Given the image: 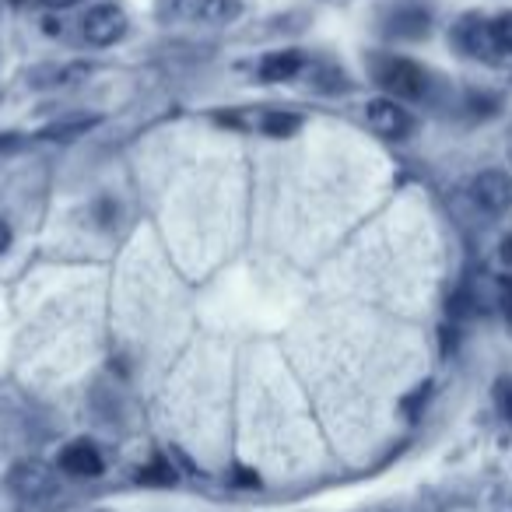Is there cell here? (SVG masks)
Wrapping results in <instances>:
<instances>
[{"label":"cell","instance_id":"obj_1","mask_svg":"<svg viewBox=\"0 0 512 512\" xmlns=\"http://www.w3.org/2000/svg\"><path fill=\"white\" fill-rule=\"evenodd\" d=\"M372 74L386 92H393V99H421L428 92V74L414 60L379 57L372 60Z\"/></svg>","mask_w":512,"mask_h":512},{"label":"cell","instance_id":"obj_2","mask_svg":"<svg viewBox=\"0 0 512 512\" xmlns=\"http://www.w3.org/2000/svg\"><path fill=\"white\" fill-rule=\"evenodd\" d=\"M225 127L246 130V134H264V137H292L302 127V120L285 109H235V113L218 116Z\"/></svg>","mask_w":512,"mask_h":512},{"label":"cell","instance_id":"obj_3","mask_svg":"<svg viewBox=\"0 0 512 512\" xmlns=\"http://www.w3.org/2000/svg\"><path fill=\"white\" fill-rule=\"evenodd\" d=\"M11 491H15L22 502H32V505L50 502V498H57V491H60L57 470L43 460L15 463V470H11Z\"/></svg>","mask_w":512,"mask_h":512},{"label":"cell","instance_id":"obj_4","mask_svg":"<svg viewBox=\"0 0 512 512\" xmlns=\"http://www.w3.org/2000/svg\"><path fill=\"white\" fill-rule=\"evenodd\" d=\"M362 116L372 134L386 137V141H407L414 134V116L397 99H369Z\"/></svg>","mask_w":512,"mask_h":512},{"label":"cell","instance_id":"obj_5","mask_svg":"<svg viewBox=\"0 0 512 512\" xmlns=\"http://www.w3.org/2000/svg\"><path fill=\"white\" fill-rule=\"evenodd\" d=\"M130 29V18L123 8H116V4H99V8H92L85 15V22H81V32H85V39L92 46H113L120 43L123 36H127Z\"/></svg>","mask_w":512,"mask_h":512},{"label":"cell","instance_id":"obj_6","mask_svg":"<svg viewBox=\"0 0 512 512\" xmlns=\"http://www.w3.org/2000/svg\"><path fill=\"white\" fill-rule=\"evenodd\" d=\"M470 200L488 214H505L512 207V176H505L498 169L481 172L470 183Z\"/></svg>","mask_w":512,"mask_h":512},{"label":"cell","instance_id":"obj_7","mask_svg":"<svg viewBox=\"0 0 512 512\" xmlns=\"http://www.w3.org/2000/svg\"><path fill=\"white\" fill-rule=\"evenodd\" d=\"M172 11H176V18H186V22L228 25L242 15V4L239 0H176Z\"/></svg>","mask_w":512,"mask_h":512},{"label":"cell","instance_id":"obj_8","mask_svg":"<svg viewBox=\"0 0 512 512\" xmlns=\"http://www.w3.org/2000/svg\"><path fill=\"white\" fill-rule=\"evenodd\" d=\"M102 467H106L102 453L85 439L71 442V446H64V453H60V470L71 477H99Z\"/></svg>","mask_w":512,"mask_h":512},{"label":"cell","instance_id":"obj_9","mask_svg":"<svg viewBox=\"0 0 512 512\" xmlns=\"http://www.w3.org/2000/svg\"><path fill=\"white\" fill-rule=\"evenodd\" d=\"M302 67H306V60H302L299 50H278V53H267L264 60H260V78L264 81H292L302 74Z\"/></svg>","mask_w":512,"mask_h":512},{"label":"cell","instance_id":"obj_10","mask_svg":"<svg viewBox=\"0 0 512 512\" xmlns=\"http://www.w3.org/2000/svg\"><path fill=\"white\" fill-rule=\"evenodd\" d=\"M456 43L463 46V53L470 57H491V29L484 18H467V22L456 29Z\"/></svg>","mask_w":512,"mask_h":512},{"label":"cell","instance_id":"obj_11","mask_svg":"<svg viewBox=\"0 0 512 512\" xmlns=\"http://www.w3.org/2000/svg\"><path fill=\"white\" fill-rule=\"evenodd\" d=\"M85 74H88V67H81V64H64V67L43 64V67H36V71H29V85H36V88L74 85V81H81Z\"/></svg>","mask_w":512,"mask_h":512},{"label":"cell","instance_id":"obj_12","mask_svg":"<svg viewBox=\"0 0 512 512\" xmlns=\"http://www.w3.org/2000/svg\"><path fill=\"white\" fill-rule=\"evenodd\" d=\"M95 123H99L95 116H71V120H60V123H53V127H46L43 137L46 141H74V137L88 134Z\"/></svg>","mask_w":512,"mask_h":512},{"label":"cell","instance_id":"obj_13","mask_svg":"<svg viewBox=\"0 0 512 512\" xmlns=\"http://www.w3.org/2000/svg\"><path fill=\"white\" fill-rule=\"evenodd\" d=\"M491 29V50L495 53H512V11L502 18H491L488 22Z\"/></svg>","mask_w":512,"mask_h":512},{"label":"cell","instance_id":"obj_14","mask_svg":"<svg viewBox=\"0 0 512 512\" xmlns=\"http://www.w3.org/2000/svg\"><path fill=\"white\" fill-rule=\"evenodd\" d=\"M495 397H498V411L505 414V421H512V383H498Z\"/></svg>","mask_w":512,"mask_h":512},{"label":"cell","instance_id":"obj_15","mask_svg":"<svg viewBox=\"0 0 512 512\" xmlns=\"http://www.w3.org/2000/svg\"><path fill=\"white\" fill-rule=\"evenodd\" d=\"M498 302H502L505 320L512 323V278H505V281H502V288H498Z\"/></svg>","mask_w":512,"mask_h":512},{"label":"cell","instance_id":"obj_16","mask_svg":"<svg viewBox=\"0 0 512 512\" xmlns=\"http://www.w3.org/2000/svg\"><path fill=\"white\" fill-rule=\"evenodd\" d=\"M18 134H0V155H4V151H15L18 148Z\"/></svg>","mask_w":512,"mask_h":512},{"label":"cell","instance_id":"obj_17","mask_svg":"<svg viewBox=\"0 0 512 512\" xmlns=\"http://www.w3.org/2000/svg\"><path fill=\"white\" fill-rule=\"evenodd\" d=\"M498 256H502V264H509V267H512V232L502 239V249H498Z\"/></svg>","mask_w":512,"mask_h":512},{"label":"cell","instance_id":"obj_18","mask_svg":"<svg viewBox=\"0 0 512 512\" xmlns=\"http://www.w3.org/2000/svg\"><path fill=\"white\" fill-rule=\"evenodd\" d=\"M39 4H46V8H53V11H64V8H74V4H81V0H39Z\"/></svg>","mask_w":512,"mask_h":512},{"label":"cell","instance_id":"obj_19","mask_svg":"<svg viewBox=\"0 0 512 512\" xmlns=\"http://www.w3.org/2000/svg\"><path fill=\"white\" fill-rule=\"evenodd\" d=\"M8 246H11V228L4 225V221H0V256L8 253Z\"/></svg>","mask_w":512,"mask_h":512},{"label":"cell","instance_id":"obj_20","mask_svg":"<svg viewBox=\"0 0 512 512\" xmlns=\"http://www.w3.org/2000/svg\"><path fill=\"white\" fill-rule=\"evenodd\" d=\"M46 32H50V36H57V32H64V25H57V22H53V18H46Z\"/></svg>","mask_w":512,"mask_h":512}]
</instances>
